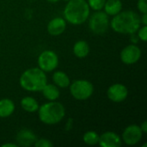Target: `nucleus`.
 I'll list each match as a JSON object with an SVG mask.
<instances>
[{
    "label": "nucleus",
    "mask_w": 147,
    "mask_h": 147,
    "mask_svg": "<svg viewBox=\"0 0 147 147\" xmlns=\"http://www.w3.org/2000/svg\"><path fill=\"white\" fill-rule=\"evenodd\" d=\"M109 25L116 33L123 34H135L141 26L140 16L133 10L121 11L113 16Z\"/></svg>",
    "instance_id": "1"
},
{
    "label": "nucleus",
    "mask_w": 147,
    "mask_h": 147,
    "mask_svg": "<svg viewBox=\"0 0 147 147\" xmlns=\"http://www.w3.org/2000/svg\"><path fill=\"white\" fill-rule=\"evenodd\" d=\"M90 9L85 0H69L64 9L65 20L72 25L84 23L90 16Z\"/></svg>",
    "instance_id": "2"
},
{
    "label": "nucleus",
    "mask_w": 147,
    "mask_h": 147,
    "mask_svg": "<svg viewBox=\"0 0 147 147\" xmlns=\"http://www.w3.org/2000/svg\"><path fill=\"white\" fill-rule=\"evenodd\" d=\"M19 83L21 87L28 91H41L47 84L46 72L39 67L26 70L20 77Z\"/></svg>",
    "instance_id": "3"
},
{
    "label": "nucleus",
    "mask_w": 147,
    "mask_h": 147,
    "mask_svg": "<svg viewBox=\"0 0 147 147\" xmlns=\"http://www.w3.org/2000/svg\"><path fill=\"white\" fill-rule=\"evenodd\" d=\"M65 115V109L62 103L56 101H49L38 109L40 121L47 125H54L60 122Z\"/></svg>",
    "instance_id": "4"
},
{
    "label": "nucleus",
    "mask_w": 147,
    "mask_h": 147,
    "mask_svg": "<svg viewBox=\"0 0 147 147\" xmlns=\"http://www.w3.org/2000/svg\"><path fill=\"white\" fill-rule=\"evenodd\" d=\"M69 86L71 95L78 101L89 99L94 92V86L88 80H76Z\"/></svg>",
    "instance_id": "5"
},
{
    "label": "nucleus",
    "mask_w": 147,
    "mask_h": 147,
    "mask_svg": "<svg viewBox=\"0 0 147 147\" xmlns=\"http://www.w3.org/2000/svg\"><path fill=\"white\" fill-rule=\"evenodd\" d=\"M89 28L91 32L96 34L106 33L109 28L108 15L101 10L96 11L92 16H89Z\"/></svg>",
    "instance_id": "6"
},
{
    "label": "nucleus",
    "mask_w": 147,
    "mask_h": 147,
    "mask_svg": "<svg viewBox=\"0 0 147 147\" xmlns=\"http://www.w3.org/2000/svg\"><path fill=\"white\" fill-rule=\"evenodd\" d=\"M37 63L39 68L44 72H51L57 68L59 65V58L55 52L46 50L39 55Z\"/></svg>",
    "instance_id": "7"
},
{
    "label": "nucleus",
    "mask_w": 147,
    "mask_h": 147,
    "mask_svg": "<svg viewBox=\"0 0 147 147\" xmlns=\"http://www.w3.org/2000/svg\"><path fill=\"white\" fill-rule=\"evenodd\" d=\"M121 59L126 65H134L141 58V50L135 44L125 47L121 52Z\"/></svg>",
    "instance_id": "8"
},
{
    "label": "nucleus",
    "mask_w": 147,
    "mask_h": 147,
    "mask_svg": "<svg viewBox=\"0 0 147 147\" xmlns=\"http://www.w3.org/2000/svg\"><path fill=\"white\" fill-rule=\"evenodd\" d=\"M143 136L140 127L136 124L129 125L122 133V140L127 146H134L138 144Z\"/></svg>",
    "instance_id": "9"
},
{
    "label": "nucleus",
    "mask_w": 147,
    "mask_h": 147,
    "mask_svg": "<svg viewBox=\"0 0 147 147\" xmlns=\"http://www.w3.org/2000/svg\"><path fill=\"white\" fill-rule=\"evenodd\" d=\"M107 96L114 102H121L127 99L128 90L122 84H114L108 89Z\"/></svg>",
    "instance_id": "10"
},
{
    "label": "nucleus",
    "mask_w": 147,
    "mask_h": 147,
    "mask_svg": "<svg viewBox=\"0 0 147 147\" xmlns=\"http://www.w3.org/2000/svg\"><path fill=\"white\" fill-rule=\"evenodd\" d=\"M98 144L102 147H120L121 146V139L116 133L109 131L99 136Z\"/></svg>",
    "instance_id": "11"
},
{
    "label": "nucleus",
    "mask_w": 147,
    "mask_h": 147,
    "mask_svg": "<svg viewBox=\"0 0 147 147\" xmlns=\"http://www.w3.org/2000/svg\"><path fill=\"white\" fill-rule=\"evenodd\" d=\"M16 140L18 146L28 147L34 145L37 140V137L33 131L29 129H22L16 134Z\"/></svg>",
    "instance_id": "12"
},
{
    "label": "nucleus",
    "mask_w": 147,
    "mask_h": 147,
    "mask_svg": "<svg viewBox=\"0 0 147 147\" xmlns=\"http://www.w3.org/2000/svg\"><path fill=\"white\" fill-rule=\"evenodd\" d=\"M66 28V21L62 17H55L47 24V32L53 36H58L63 34Z\"/></svg>",
    "instance_id": "13"
},
{
    "label": "nucleus",
    "mask_w": 147,
    "mask_h": 147,
    "mask_svg": "<svg viewBox=\"0 0 147 147\" xmlns=\"http://www.w3.org/2000/svg\"><path fill=\"white\" fill-rule=\"evenodd\" d=\"M103 9L108 16H114L121 11L122 3L121 0H106Z\"/></svg>",
    "instance_id": "14"
},
{
    "label": "nucleus",
    "mask_w": 147,
    "mask_h": 147,
    "mask_svg": "<svg viewBox=\"0 0 147 147\" xmlns=\"http://www.w3.org/2000/svg\"><path fill=\"white\" fill-rule=\"evenodd\" d=\"M41 92L44 97L48 101H56L60 95L58 86L51 84H47L44 86V88L41 90Z\"/></svg>",
    "instance_id": "15"
},
{
    "label": "nucleus",
    "mask_w": 147,
    "mask_h": 147,
    "mask_svg": "<svg viewBox=\"0 0 147 147\" xmlns=\"http://www.w3.org/2000/svg\"><path fill=\"white\" fill-rule=\"evenodd\" d=\"M15 111V104L13 101L8 98L0 100V118H6L11 115Z\"/></svg>",
    "instance_id": "16"
},
{
    "label": "nucleus",
    "mask_w": 147,
    "mask_h": 147,
    "mask_svg": "<svg viewBox=\"0 0 147 147\" xmlns=\"http://www.w3.org/2000/svg\"><path fill=\"white\" fill-rule=\"evenodd\" d=\"M90 53V46L85 40H78L73 46V53L78 59H84Z\"/></svg>",
    "instance_id": "17"
},
{
    "label": "nucleus",
    "mask_w": 147,
    "mask_h": 147,
    "mask_svg": "<svg viewBox=\"0 0 147 147\" xmlns=\"http://www.w3.org/2000/svg\"><path fill=\"white\" fill-rule=\"evenodd\" d=\"M53 80L55 85L59 88H67L71 84V81L67 74L61 71H57L53 73Z\"/></svg>",
    "instance_id": "18"
},
{
    "label": "nucleus",
    "mask_w": 147,
    "mask_h": 147,
    "mask_svg": "<svg viewBox=\"0 0 147 147\" xmlns=\"http://www.w3.org/2000/svg\"><path fill=\"white\" fill-rule=\"evenodd\" d=\"M21 107L23 110L28 113H34L39 109L38 102L31 96H25L21 101Z\"/></svg>",
    "instance_id": "19"
},
{
    "label": "nucleus",
    "mask_w": 147,
    "mask_h": 147,
    "mask_svg": "<svg viewBox=\"0 0 147 147\" xmlns=\"http://www.w3.org/2000/svg\"><path fill=\"white\" fill-rule=\"evenodd\" d=\"M83 140L88 146H95V145L98 144L99 135L95 131H88L84 134Z\"/></svg>",
    "instance_id": "20"
},
{
    "label": "nucleus",
    "mask_w": 147,
    "mask_h": 147,
    "mask_svg": "<svg viewBox=\"0 0 147 147\" xmlns=\"http://www.w3.org/2000/svg\"><path fill=\"white\" fill-rule=\"evenodd\" d=\"M106 0H88V4L90 9L95 11H98L103 9Z\"/></svg>",
    "instance_id": "21"
},
{
    "label": "nucleus",
    "mask_w": 147,
    "mask_h": 147,
    "mask_svg": "<svg viewBox=\"0 0 147 147\" xmlns=\"http://www.w3.org/2000/svg\"><path fill=\"white\" fill-rule=\"evenodd\" d=\"M138 33V38L146 42L147 40V25H143V27L140 26V28L138 29V31L136 32Z\"/></svg>",
    "instance_id": "22"
},
{
    "label": "nucleus",
    "mask_w": 147,
    "mask_h": 147,
    "mask_svg": "<svg viewBox=\"0 0 147 147\" xmlns=\"http://www.w3.org/2000/svg\"><path fill=\"white\" fill-rule=\"evenodd\" d=\"M34 146L35 147H52L53 144L47 139H40L35 141Z\"/></svg>",
    "instance_id": "23"
},
{
    "label": "nucleus",
    "mask_w": 147,
    "mask_h": 147,
    "mask_svg": "<svg viewBox=\"0 0 147 147\" xmlns=\"http://www.w3.org/2000/svg\"><path fill=\"white\" fill-rule=\"evenodd\" d=\"M137 7L142 14L147 13V0H138Z\"/></svg>",
    "instance_id": "24"
},
{
    "label": "nucleus",
    "mask_w": 147,
    "mask_h": 147,
    "mask_svg": "<svg viewBox=\"0 0 147 147\" xmlns=\"http://www.w3.org/2000/svg\"><path fill=\"white\" fill-rule=\"evenodd\" d=\"M140 22H141V24L147 25V13L143 14V16L140 17Z\"/></svg>",
    "instance_id": "25"
},
{
    "label": "nucleus",
    "mask_w": 147,
    "mask_h": 147,
    "mask_svg": "<svg viewBox=\"0 0 147 147\" xmlns=\"http://www.w3.org/2000/svg\"><path fill=\"white\" fill-rule=\"evenodd\" d=\"M140 129H141V131L143 132V134H146L147 133V122L146 121L141 124V126H140Z\"/></svg>",
    "instance_id": "26"
},
{
    "label": "nucleus",
    "mask_w": 147,
    "mask_h": 147,
    "mask_svg": "<svg viewBox=\"0 0 147 147\" xmlns=\"http://www.w3.org/2000/svg\"><path fill=\"white\" fill-rule=\"evenodd\" d=\"M18 146L16 144H13V143H5L3 144L2 147H17Z\"/></svg>",
    "instance_id": "27"
},
{
    "label": "nucleus",
    "mask_w": 147,
    "mask_h": 147,
    "mask_svg": "<svg viewBox=\"0 0 147 147\" xmlns=\"http://www.w3.org/2000/svg\"><path fill=\"white\" fill-rule=\"evenodd\" d=\"M48 2H50V3H56V2H58L59 0H47Z\"/></svg>",
    "instance_id": "28"
},
{
    "label": "nucleus",
    "mask_w": 147,
    "mask_h": 147,
    "mask_svg": "<svg viewBox=\"0 0 147 147\" xmlns=\"http://www.w3.org/2000/svg\"><path fill=\"white\" fill-rule=\"evenodd\" d=\"M64 1H66V2H68V1H69V0H64Z\"/></svg>",
    "instance_id": "29"
}]
</instances>
